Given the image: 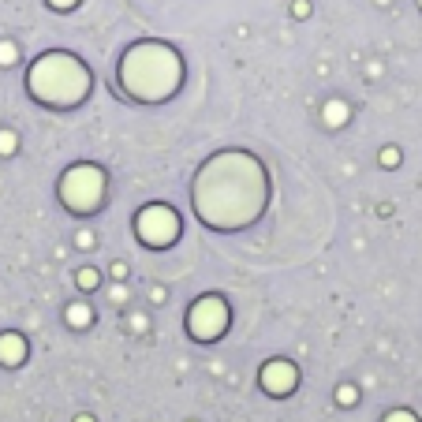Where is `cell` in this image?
Wrapping results in <instances>:
<instances>
[{"mask_svg":"<svg viewBox=\"0 0 422 422\" xmlns=\"http://www.w3.org/2000/svg\"><path fill=\"white\" fill-rule=\"evenodd\" d=\"M269 202V180L254 153L221 150L199 168L191 183V206L213 232H240L262 217Z\"/></svg>","mask_w":422,"mask_h":422,"instance_id":"cell-1","label":"cell"},{"mask_svg":"<svg viewBox=\"0 0 422 422\" xmlns=\"http://www.w3.org/2000/svg\"><path fill=\"white\" fill-rule=\"evenodd\" d=\"M120 90L139 105H161L183 86V60L165 42H135L116 68Z\"/></svg>","mask_w":422,"mask_h":422,"instance_id":"cell-2","label":"cell"},{"mask_svg":"<svg viewBox=\"0 0 422 422\" xmlns=\"http://www.w3.org/2000/svg\"><path fill=\"white\" fill-rule=\"evenodd\" d=\"M26 90L45 109H78L94 90V75L71 52H42L26 71Z\"/></svg>","mask_w":422,"mask_h":422,"instance_id":"cell-3","label":"cell"},{"mask_svg":"<svg viewBox=\"0 0 422 422\" xmlns=\"http://www.w3.org/2000/svg\"><path fill=\"white\" fill-rule=\"evenodd\" d=\"M105 191H109V176H105V168L94 165V161L71 165L68 172L60 176V183H57L60 206L68 209V213H75V217L98 213L101 202H105Z\"/></svg>","mask_w":422,"mask_h":422,"instance_id":"cell-4","label":"cell"},{"mask_svg":"<svg viewBox=\"0 0 422 422\" xmlns=\"http://www.w3.org/2000/svg\"><path fill=\"white\" fill-rule=\"evenodd\" d=\"M232 325V310L228 303H224V295L217 292H206L191 303L187 310V333L194 344H213V340H221L224 333H228Z\"/></svg>","mask_w":422,"mask_h":422,"instance_id":"cell-5","label":"cell"},{"mask_svg":"<svg viewBox=\"0 0 422 422\" xmlns=\"http://www.w3.org/2000/svg\"><path fill=\"white\" fill-rule=\"evenodd\" d=\"M180 228H183V221L168 202H150L135 213V235L142 247H153V250L172 247L180 240Z\"/></svg>","mask_w":422,"mask_h":422,"instance_id":"cell-6","label":"cell"},{"mask_svg":"<svg viewBox=\"0 0 422 422\" xmlns=\"http://www.w3.org/2000/svg\"><path fill=\"white\" fill-rule=\"evenodd\" d=\"M258 385H262V392H269V397H292L295 385H299L295 363H288V359H269V363L258 370Z\"/></svg>","mask_w":422,"mask_h":422,"instance_id":"cell-7","label":"cell"},{"mask_svg":"<svg viewBox=\"0 0 422 422\" xmlns=\"http://www.w3.org/2000/svg\"><path fill=\"white\" fill-rule=\"evenodd\" d=\"M26 359V336L23 333H0V366L16 370Z\"/></svg>","mask_w":422,"mask_h":422,"instance_id":"cell-8","label":"cell"},{"mask_svg":"<svg viewBox=\"0 0 422 422\" xmlns=\"http://www.w3.org/2000/svg\"><path fill=\"white\" fill-rule=\"evenodd\" d=\"M322 120H325V127L340 131V127H344V124L351 120V109H348V101H340V98L325 101V109H322Z\"/></svg>","mask_w":422,"mask_h":422,"instance_id":"cell-9","label":"cell"},{"mask_svg":"<svg viewBox=\"0 0 422 422\" xmlns=\"http://www.w3.org/2000/svg\"><path fill=\"white\" fill-rule=\"evenodd\" d=\"M64 322L71 329H86V325H94V310H90L86 303H68V307H64Z\"/></svg>","mask_w":422,"mask_h":422,"instance_id":"cell-10","label":"cell"},{"mask_svg":"<svg viewBox=\"0 0 422 422\" xmlns=\"http://www.w3.org/2000/svg\"><path fill=\"white\" fill-rule=\"evenodd\" d=\"M75 284L83 288V292H94V288L101 284V273H98V269H90V266H83V269L75 273Z\"/></svg>","mask_w":422,"mask_h":422,"instance_id":"cell-11","label":"cell"},{"mask_svg":"<svg viewBox=\"0 0 422 422\" xmlns=\"http://www.w3.org/2000/svg\"><path fill=\"white\" fill-rule=\"evenodd\" d=\"M19 150V135L11 127H0V157H11Z\"/></svg>","mask_w":422,"mask_h":422,"instance_id":"cell-12","label":"cell"},{"mask_svg":"<svg viewBox=\"0 0 422 422\" xmlns=\"http://www.w3.org/2000/svg\"><path fill=\"white\" fill-rule=\"evenodd\" d=\"M16 60H19V45H16V42H0V64H4V68H11Z\"/></svg>","mask_w":422,"mask_h":422,"instance_id":"cell-13","label":"cell"},{"mask_svg":"<svg viewBox=\"0 0 422 422\" xmlns=\"http://www.w3.org/2000/svg\"><path fill=\"white\" fill-rule=\"evenodd\" d=\"M355 400H359V389H355V385H340L336 389V404L340 407H351Z\"/></svg>","mask_w":422,"mask_h":422,"instance_id":"cell-14","label":"cell"},{"mask_svg":"<svg viewBox=\"0 0 422 422\" xmlns=\"http://www.w3.org/2000/svg\"><path fill=\"white\" fill-rule=\"evenodd\" d=\"M381 422H418V415H415V411H407V407H397V411H389Z\"/></svg>","mask_w":422,"mask_h":422,"instance_id":"cell-15","label":"cell"},{"mask_svg":"<svg viewBox=\"0 0 422 422\" xmlns=\"http://www.w3.org/2000/svg\"><path fill=\"white\" fill-rule=\"evenodd\" d=\"M381 165H385V168H397V165H400V150H397V146H385V150H381Z\"/></svg>","mask_w":422,"mask_h":422,"instance_id":"cell-16","label":"cell"},{"mask_svg":"<svg viewBox=\"0 0 422 422\" xmlns=\"http://www.w3.org/2000/svg\"><path fill=\"white\" fill-rule=\"evenodd\" d=\"M94 243H98V240H94V232H90V228H83V232L75 235V247H78V250H90Z\"/></svg>","mask_w":422,"mask_h":422,"instance_id":"cell-17","label":"cell"},{"mask_svg":"<svg viewBox=\"0 0 422 422\" xmlns=\"http://www.w3.org/2000/svg\"><path fill=\"white\" fill-rule=\"evenodd\" d=\"M292 16H295V19H307V16H310V0H295V4H292Z\"/></svg>","mask_w":422,"mask_h":422,"instance_id":"cell-18","label":"cell"},{"mask_svg":"<svg viewBox=\"0 0 422 422\" xmlns=\"http://www.w3.org/2000/svg\"><path fill=\"white\" fill-rule=\"evenodd\" d=\"M45 4H49V8H57V11H71L78 0H45Z\"/></svg>","mask_w":422,"mask_h":422,"instance_id":"cell-19","label":"cell"},{"mask_svg":"<svg viewBox=\"0 0 422 422\" xmlns=\"http://www.w3.org/2000/svg\"><path fill=\"white\" fill-rule=\"evenodd\" d=\"M112 276H116V281H124V276H127V266H124V262H112Z\"/></svg>","mask_w":422,"mask_h":422,"instance_id":"cell-20","label":"cell"},{"mask_svg":"<svg viewBox=\"0 0 422 422\" xmlns=\"http://www.w3.org/2000/svg\"><path fill=\"white\" fill-rule=\"evenodd\" d=\"M75 422H98L94 415H75Z\"/></svg>","mask_w":422,"mask_h":422,"instance_id":"cell-21","label":"cell"},{"mask_svg":"<svg viewBox=\"0 0 422 422\" xmlns=\"http://www.w3.org/2000/svg\"><path fill=\"white\" fill-rule=\"evenodd\" d=\"M418 8H422V0H418Z\"/></svg>","mask_w":422,"mask_h":422,"instance_id":"cell-22","label":"cell"}]
</instances>
